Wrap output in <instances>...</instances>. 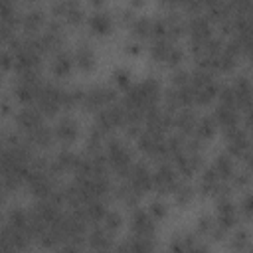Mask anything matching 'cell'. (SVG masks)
<instances>
[{
    "instance_id": "14",
    "label": "cell",
    "mask_w": 253,
    "mask_h": 253,
    "mask_svg": "<svg viewBox=\"0 0 253 253\" xmlns=\"http://www.w3.org/2000/svg\"><path fill=\"white\" fill-rule=\"evenodd\" d=\"M8 225L14 227V229H28L30 215L22 208H10V211H8Z\"/></svg>"
},
{
    "instance_id": "29",
    "label": "cell",
    "mask_w": 253,
    "mask_h": 253,
    "mask_svg": "<svg viewBox=\"0 0 253 253\" xmlns=\"http://www.w3.org/2000/svg\"><path fill=\"white\" fill-rule=\"evenodd\" d=\"M125 53H128V55H138L140 51H142V43L138 42V40H128V42H125Z\"/></svg>"
},
{
    "instance_id": "24",
    "label": "cell",
    "mask_w": 253,
    "mask_h": 253,
    "mask_svg": "<svg viewBox=\"0 0 253 253\" xmlns=\"http://www.w3.org/2000/svg\"><path fill=\"white\" fill-rule=\"evenodd\" d=\"M63 18H65L69 24H77V22H81V18H83V8H81V4H77V2H69L67 12H65Z\"/></svg>"
},
{
    "instance_id": "4",
    "label": "cell",
    "mask_w": 253,
    "mask_h": 253,
    "mask_svg": "<svg viewBox=\"0 0 253 253\" xmlns=\"http://www.w3.org/2000/svg\"><path fill=\"white\" fill-rule=\"evenodd\" d=\"M16 123L22 126V128H26V130H34V128H38L40 125H42V111L40 109H30V107H24V109H20L18 113H16Z\"/></svg>"
},
{
    "instance_id": "30",
    "label": "cell",
    "mask_w": 253,
    "mask_h": 253,
    "mask_svg": "<svg viewBox=\"0 0 253 253\" xmlns=\"http://www.w3.org/2000/svg\"><path fill=\"white\" fill-rule=\"evenodd\" d=\"M241 211L249 217H253V192L245 194V198L241 200Z\"/></svg>"
},
{
    "instance_id": "33",
    "label": "cell",
    "mask_w": 253,
    "mask_h": 253,
    "mask_svg": "<svg viewBox=\"0 0 253 253\" xmlns=\"http://www.w3.org/2000/svg\"><path fill=\"white\" fill-rule=\"evenodd\" d=\"M186 253H208V247L206 245H202V243H194L192 247H188V251Z\"/></svg>"
},
{
    "instance_id": "19",
    "label": "cell",
    "mask_w": 253,
    "mask_h": 253,
    "mask_svg": "<svg viewBox=\"0 0 253 253\" xmlns=\"http://www.w3.org/2000/svg\"><path fill=\"white\" fill-rule=\"evenodd\" d=\"M113 83H115L119 89L128 91V89L132 87V75H130V71H128L126 67H117V69L113 71Z\"/></svg>"
},
{
    "instance_id": "26",
    "label": "cell",
    "mask_w": 253,
    "mask_h": 253,
    "mask_svg": "<svg viewBox=\"0 0 253 253\" xmlns=\"http://www.w3.org/2000/svg\"><path fill=\"white\" fill-rule=\"evenodd\" d=\"M182 57H184V51L178 47V45H170V49H168V53H166V63L168 65H174V67H178L180 65V61H182Z\"/></svg>"
},
{
    "instance_id": "27",
    "label": "cell",
    "mask_w": 253,
    "mask_h": 253,
    "mask_svg": "<svg viewBox=\"0 0 253 253\" xmlns=\"http://www.w3.org/2000/svg\"><path fill=\"white\" fill-rule=\"evenodd\" d=\"M172 83L176 85V89H180V87H184V85H188L190 83V71H186V69H176L174 73H172Z\"/></svg>"
},
{
    "instance_id": "21",
    "label": "cell",
    "mask_w": 253,
    "mask_h": 253,
    "mask_svg": "<svg viewBox=\"0 0 253 253\" xmlns=\"http://www.w3.org/2000/svg\"><path fill=\"white\" fill-rule=\"evenodd\" d=\"M172 196H174V202H176V204L186 206V204H190V200L194 198V188L188 186V184H184V182H180L178 188L172 192Z\"/></svg>"
},
{
    "instance_id": "8",
    "label": "cell",
    "mask_w": 253,
    "mask_h": 253,
    "mask_svg": "<svg viewBox=\"0 0 253 253\" xmlns=\"http://www.w3.org/2000/svg\"><path fill=\"white\" fill-rule=\"evenodd\" d=\"M174 125L180 128L182 134H190V132H196L198 119L190 109H182V111H178L174 115Z\"/></svg>"
},
{
    "instance_id": "1",
    "label": "cell",
    "mask_w": 253,
    "mask_h": 253,
    "mask_svg": "<svg viewBox=\"0 0 253 253\" xmlns=\"http://www.w3.org/2000/svg\"><path fill=\"white\" fill-rule=\"evenodd\" d=\"M20 16H22V18H20V28L26 32V36L36 34L38 28H40L42 24H45V12H43L42 8H38V6H32L30 10H26V12L20 14Z\"/></svg>"
},
{
    "instance_id": "13",
    "label": "cell",
    "mask_w": 253,
    "mask_h": 253,
    "mask_svg": "<svg viewBox=\"0 0 253 253\" xmlns=\"http://www.w3.org/2000/svg\"><path fill=\"white\" fill-rule=\"evenodd\" d=\"M130 30H132L134 40H138V38H146V36H150L152 20L146 18V16H134V18L130 20Z\"/></svg>"
},
{
    "instance_id": "22",
    "label": "cell",
    "mask_w": 253,
    "mask_h": 253,
    "mask_svg": "<svg viewBox=\"0 0 253 253\" xmlns=\"http://www.w3.org/2000/svg\"><path fill=\"white\" fill-rule=\"evenodd\" d=\"M105 229L107 231H117V229H121V225H123V215L119 213V211H115V210H111V211H107V215H105Z\"/></svg>"
},
{
    "instance_id": "16",
    "label": "cell",
    "mask_w": 253,
    "mask_h": 253,
    "mask_svg": "<svg viewBox=\"0 0 253 253\" xmlns=\"http://www.w3.org/2000/svg\"><path fill=\"white\" fill-rule=\"evenodd\" d=\"M211 166L215 168V172H217V176H219L221 180L233 176V162H231V158H229L227 154H217Z\"/></svg>"
},
{
    "instance_id": "3",
    "label": "cell",
    "mask_w": 253,
    "mask_h": 253,
    "mask_svg": "<svg viewBox=\"0 0 253 253\" xmlns=\"http://www.w3.org/2000/svg\"><path fill=\"white\" fill-rule=\"evenodd\" d=\"M53 134H55V138H59V140H63V142H73V140L77 138V134H79V130H77V121L71 119V117L59 119L57 125H55V128H53Z\"/></svg>"
},
{
    "instance_id": "10",
    "label": "cell",
    "mask_w": 253,
    "mask_h": 253,
    "mask_svg": "<svg viewBox=\"0 0 253 253\" xmlns=\"http://www.w3.org/2000/svg\"><path fill=\"white\" fill-rule=\"evenodd\" d=\"M75 63L81 71H91L95 67V53L89 45H77L75 49Z\"/></svg>"
},
{
    "instance_id": "6",
    "label": "cell",
    "mask_w": 253,
    "mask_h": 253,
    "mask_svg": "<svg viewBox=\"0 0 253 253\" xmlns=\"http://www.w3.org/2000/svg\"><path fill=\"white\" fill-rule=\"evenodd\" d=\"M213 119L217 125L223 126V130H229V128H235L237 126V109H231V107H225V105H217L215 111H213Z\"/></svg>"
},
{
    "instance_id": "20",
    "label": "cell",
    "mask_w": 253,
    "mask_h": 253,
    "mask_svg": "<svg viewBox=\"0 0 253 253\" xmlns=\"http://www.w3.org/2000/svg\"><path fill=\"white\" fill-rule=\"evenodd\" d=\"M172 43H168V40H152L148 51H150V57L152 59H158V61H164L166 59V53L170 49Z\"/></svg>"
},
{
    "instance_id": "25",
    "label": "cell",
    "mask_w": 253,
    "mask_h": 253,
    "mask_svg": "<svg viewBox=\"0 0 253 253\" xmlns=\"http://www.w3.org/2000/svg\"><path fill=\"white\" fill-rule=\"evenodd\" d=\"M247 243H249V233L245 229H237L231 237V247L233 249H245Z\"/></svg>"
},
{
    "instance_id": "11",
    "label": "cell",
    "mask_w": 253,
    "mask_h": 253,
    "mask_svg": "<svg viewBox=\"0 0 253 253\" xmlns=\"http://www.w3.org/2000/svg\"><path fill=\"white\" fill-rule=\"evenodd\" d=\"M89 245L95 251H109L111 249V231L107 229H93L89 233Z\"/></svg>"
},
{
    "instance_id": "18",
    "label": "cell",
    "mask_w": 253,
    "mask_h": 253,
    "mask_svg": "<svg viewBox=\"0 0 253 253\" xmlns=\"http://www.w3.org/2000/svg\"><path fill=\"white\" fill-rule=\"evenodd\" d=\"M53 136H55L53 130H49V128L43 126V125H40L38 128H34V130L30 132V140H32V144H38V146H47V144L51 142Z\"/></svg>"
},
{
    "instance_id": "31",
    "label": "cell",
    "mask_w": 253,
    "mask_h": 253,
    "mask_svg": "<svg viewBox=\"0 0 253 253\" xmlns=\"http://www.w3.org/2000/svg\"><path fill=\"white\" fill-rule=\"evenodd\" d=\"M247 184H249V174H247V172H239V174L233 172V186L243 188V186H247Z\"/></svg>"
},
{
    "instance_id": "23",
    "label": "cell",
    "mask_w": 253,
    "mask_h": 253,
    "mask_svg": "<svg viewBox=\"0 0 253 253\" xmlns=\"http://www.w3.org/2000/svg\"><path fill=\"white\" fill-rule=\"evenodd\" d=\"M148 213H150L152 219H158V221H160V219L166 217L168 208H166V204H164L162 200H152L150 206H148Z\"/></svg>"
},
{
    "instance_id": "7",
    "label": "cell",
    "mask_w": 253,
    "mask_h": 253,
    "mask_svg": "<svg viewBox=\"0 0 253 253\" xmlns=\"http://www.w3.org/2000/svg\"><path fill=\"white\" fill-rule=\"evenodd\" d=\"M71 65H73V59H71L69 53H65V51H55V55L51 57L49 69H51V73H53L55 77H65V75H69Z\"/></svg>"
},
{
    "instance_id": "17",
    "label": "cell",
    "mask_w": 253,
    "mask_h": 253,
    "mask_svg": "<svg viewBox=\"0 0 253 253\" xmlns=\"http://www.w3.org/2000/svg\"><path fill=\"white\" fill-rule=\"evenodd\" d=\"M154 245L150 237H142V235H134L128 241V253H152Z\"/></svg>"
},
{
    "instance_id": "32",
    "label": "cell",
    "mask_w": 253,
    "mask_h": 253,
    "mask_svg": "<svg viewBox=\"0 0 253 253\" xmlns=\"http://www.w3.org/2000/svg\"><path fill=\"white\" fill-rule=\"evenodd\" d=\"M225 231H227V229H223L221 225H213V227H211V231H210V235H211V239H215V241H219V239H223V235H225Z\"/></svg>"
},
{
    "instance_id": "15",
    "label": "cell",
    "mask_w": 253,
    "mask_h": 253,
    "mask_svg": "<svg viewBox=\"0 0 253 253\" xmlns=\"http://www.w3.org/2000/svg\"><path fill=\"white\" fill-rule=\"evenodd\" d=\"M107 211H109V210L105 208V204L101 202V198H93V200H89L87 206H85V213H87V217H89V219H95V221L105 219Z\"/></svg>"
},
{
    "instance_id": "28",
    "label": "cell",
    "mask_w": 253,
    "mask_h": 253,
    "mask_svg": "<svg viewBox=\"0 0 253 253\" xmlns=\"http://www.w3.org/2000/svg\"><path fill=\"white\" fill-rule=\"evenodd\" d=\"M211 227H213V221H211L210 215H202V217H198V221H196V229H198L200 233H210Z\"/></svg>"
},
{
    "instance_id": "9",
    "label": "cell",
    "mask_w": 253,
    "mask_h": 253,
    "mask_svg": "<svg viewBox=\"0 0 253 253\" xmlns=\"http://www.w3.org/2000/svg\"><path fill=\"white\" fill-rule=\"evenodd\" d=\"M87 24H89V30L93 34H97V36H105L111 30V18L105 12H93V14H89Z\"/></svg>"
},
{
    "instance_id": "2",
    "label": "cell",
    "mask_w": 253,
    "mask_h": 253,
    "mask_svg": "<svg viewBox=\"0 0 253 253\" xmlns=\"http://www.w3.org/2000/svg\"><path fill=\"white\" fill-rule=\"evenodd\" d=\"M130 221H132V229L136 235H142V237L154 235V219L150 217L148 211H142L140 208H136L130 215Z\"/></svg>"
},
{
    "instance_id": "5",
    "label": "cell",
    "mask_w": 253,
    "mask_h": 253,
    "mask_svg": "<svg viewBox=\"0 0 253 253\" xmlns=\"http://www.w3.org/2000/svg\"><path fill=\"white\" fill-rule=\"evenodd\" d=\"M14 97L28 105L32 101H38L40 97V83H30V81H18V85L14 87Z\"/></svg>"
},
{
    "instance_id": "12",
    "label": "cell",
    "mask_w": 253,
    "mask_h": 253,
    "mask_svg": "<svg viewBox=\"0 0 253 253\" xmlns=\"http://www.w3.org/2000/svg\"><path fill=\"white\" fill-rule=\"evenodd\" d=\"M215 119L213 117H202L198 119V125H196V136L200 140H210L213 134H215Z\"/></svg>"
}]
</instances>
